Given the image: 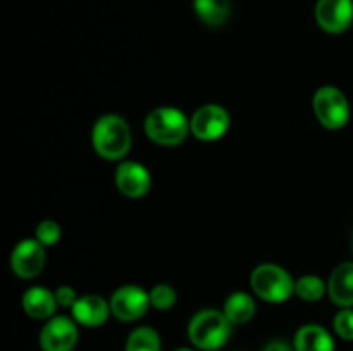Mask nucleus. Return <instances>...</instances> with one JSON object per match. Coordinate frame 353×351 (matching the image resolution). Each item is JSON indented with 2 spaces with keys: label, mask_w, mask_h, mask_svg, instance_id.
<instances>
[{
  "label": "nucleus",
  "mask_w": 353,
  "mask_h": 351,
  "mask_svg": "<svg viewBox=\"0 0 353 351\" xmlns=\"http://www.w3.org/2000/svg\"><path fill=\"white\" fill-rule=\"evenodd\" d=\"M262 351H295V346L283 339H272L265 344Z\"/></svg>",
  "instance_id": "nucleus-24"
},
{
  "label": "nucleus",
  "mask_w": 353,
  "mask_h": 351,
  "mask_svg": "<svg viewBox=\"0 0 353 351\" xmlns=\"http://www.w3.org/2000/svg\"><path fill=\"white\" fill-rule=\"evenodd\" d=\"M145 134L161 147H176L190 134V119L176 107H157L150 110L143 123Z\"/></svg>",
  "instance_id": "nucleus-3"
},
{
  "label": "nucleus",
  "mask_w": 353,
  "mask_h": 351,
  "mask_svg": "<svg viewBox=\"0 0 353 351\" xmlns=\"http://www.w3.org/2000/svg\"><path fill=\"white\" fill-rule=\"evenodd\" d=\"M352 251H353V233H352Z\"/></svg>",
  "instance_id": "nucleus-26"
},
{
  "label": "nucleus",
  "mask_w": 353,
  "mask_h": 351,
  "mask_svg": "<svg viewBox=\"0 0 353 351\" xmlns=\"http://www.w3.org/2000/svg\"><path fill=\"white\" fill-rule=\"evenodd\" d=\"M109 303L112 315L121 322H134L150 308L148 291L137 284H124L117 288L110 296Z\"/></svg>",
  "instance_id": "nucleus-8"
},
{
  "label": "nucleus",
  "mask_w": 353,
  "mask_h": 351,
  "mask_svg": "<svg viewBox=\"0 0 353 351\" xmlns=\"http://www.w3.org/2000/svg\"><path fill=\"white\" fill-rule=\"evenodd\" d=\"M193 9L203 24L219 28L230 19L231 0H193Z\"/></svg>",
  "instance_id": "nucleus-17"
},
{
  "label": "nucleus",
  "mask_w": 353,
  "mask_h": 351,
  "mask_svg": "<svg viewBox=\"0 0 353 351\" xmlns=\"http://www.w3.org/2000/svg\"><path fill=\"white\" fill-rule=\"evenodd\" d=\"M116 186L128 198H141L150 191L152 176L140 162L123 160L116 169Z\"/></svg>",
  "instance_id": "nucleus-11"
},
{
  "label": "nucleus",
  "mask_w": 353,
  "mask_h": 351,
  "mask_svg": "<svg viewBox=\"0 0 353 351\" xmlns=\"http://www.w3.org/2000/svg\"><path fill=\"white\" fill-rule=\"evenodd\" d=\"M21 303H23L24 312L31 319L37 320H48L55 317L59 306L57 299H55V292L43 288V286H33V288L26 289L23 292Z\"/></svg>",
  "instance_id": "nucleus-13"
},
{
  "label": "nucleus",
  "mask_w": 353,
  "mask_h": 351,
  "mask_svg": "<svg viewBox=\"0 0 353 351\" xmlns=\"http://www.w3.org/2000/svg\"><path fill=\"white\" fill-rule=\"evenodd\" d=\"M45 246L37 237L21 240L10 253V268L21 279H33L45 267Z\"/></svg>",
  "instance_id": "nucleus-9"
},
{
  "label": "nucleus",
  "mask_w": 353,
  "mask_h": 351,
  "mask_svg": "<svg viewBox=\"0 0 353 351\" xmlns=\"http://www.w3.org/2000/svg\"><path fill=\"white\" fill-rule=\"evenodd\" d=\"M131 141L130 124L117 114H105L93 124L92 147L103 160H123L130 151Z\"/></svg>",
  "instance_id": "nucleus-1"
},
{
  "label": "nucleus",
  "mask_w": 353,
  "mask_h": 351,
  "mask_svg": "<svg viewBox=\"0 0 353 351\" xmlns=\"http://www.w3.org/2000/svg\"><path fill=\"white\" fill-rule=\"evenodd\" d=\"M148 298H150V306L164 312V310L172 308L176 305L178 292H176V289L171 284H155L148 291Z\"/></svg>",
  "instance_id": "nucleus-20"
},
{
  "label": "nucleus",
  "mask_w": 353,
  "mask_h": 351,
  "mask_svg": "<svg viewBox=\"0 0 353 351\" xmlns=\"http://www.w3.org/2000/svg\"><path fill=\"white\" fill-rule=\"evenodd\" d=\"M72 319L83 327H100L107 322L110 312V303L99 295L79 296L71 308Z\"/></svg>",
  "instance_id": "nucleus-12"
},
{
  "label": "nucleus",
  "mask_w": 353,
  "mask_h": 351,
  "mask_svg": "<svg viewBox=\"0 0 353 351\" xmlns=\"http://www.w3.org/2000/svg\"><path fill=\"white\" fill-rule=\"evenodd\" d=\"M161 336L154 327L141 326L130 332L124 351H161Z\"/></svg>",
  "instance_id": "nucleus-18"
},
{
  "label": "nucleus",
  "mask_w": 353,
  "mask_h": 351,
  "mask_svg": "<svg viewBox=\"0 0 353 351\" xmlns=\"http://www.w3.org/2000/svg\"><path fill=\"white\" fill-rule=\"evenodd\" d=\"M79 332L76 320L65 315H55L41 327L38 343L41 351H72L78 344Z\"/></svg>",
  "instance_id": "nucleus-7"
},
{
  "label": "nucleus",
  "mask_w": 353,
  "mask_h": 351,
  "mask_svg": "<svg viewBox=\"0 0 353 351\" xmlns=\"http://www.w3.org/2000/svg\"><path fill=\"white\" fill-rule=\"evenodd\" d=\"M250 286L255 295L268 303H285L295 295V281L281 265L261 264L250 275Z\"/></svg>",
  "instance_id": "nucleus-4"
},
{
  "label": "nucleus",
  "mask_w": 353,
  "mask_h": 351,
  "mask_svg": "<svg viewBox=\"0 0 353 351\" xmlns=\"http://www.w3.org/2000/svg\"><path fill=\"white\" fill-rule=\"evenodd\" d=\"M223 312L230 319L233 326H243L254 319L255 312H257V305H255L254 298L245 291L231 292L226 298L223 306Z\"/></svg>",
  "instance_id": "nucleus-16"
},
{
  "label": "nucleus",
  "mask_w": 353,
  "mask_h": 351,
  "mask_svg": "<svg viewBox=\"0 0 353 351\" xmlns=\"http://www.w3.org/2000/svg\"><path fill=\"white\" fill-rule=\"evenodd\" d=\"M174 351H196V350H193V348H178V350Z\"/></svg>",
  "instance_id": "nucleus-25"
},
{
  "label": "nucleus",
  "mask_w": 353,
  "mask_h": 351,
  "mask_svg": "<svg viewBox=\"0 0 353 351\" xmlns=\"http://www.w3.org/2000/svg\"><path fill=\"white\" fill-rule=\"evenodd\" d=\"M186 334L195 350L217 351L230 341L233 334V323L223 310L205 308L196 312L190 319Z\"/></svg>",
  "instance_id": "nucleus-2"
},
{
  "label": "nucleus",
  "mask_w": 353,
  "mask_h": 351,
  "mask_svg": "<svg viewBox=\"0 0 353 351\" xmlns=\"http://www.w3.org/2000/svg\"><path fill=\"white\" fill-rule=\"evenodd\" d=\"M312 110L327 129H341L350 120V103L336 86H321L312 96Z\"/></svg>",
  "instance_id": "nucleus-5"
},
{
  "label": "nucleus",
  "mask_w": 353,
  "mask_h": 351,
  "mask_svg": "<svg viewBox=\"0 0 353 351\" xmlns=\"http://www.w3.org/2000/svg\"><path fill=\"white\" fill-rule=\"evenodd\" d=\"M327 296L331 301L341 308L353 306V262H343L338 265L327 281Z\"/></svg>",
  "instance_id": "nucleus-14"
},
{
  "label": "nucleus",
  "mask_w": 353,
  "mask_h": 351,
  "mask_svg": "<svg viewBox=\"0 0 353 351\" xmlns=\"http://www.w3.org/2000/svg\"><path fill=\"white\" fill-rule=\"evenodd\" d=\"M314 16L326 33H343L353 23V0H317Z\"/></svg>",
  "instance_id": "nucleus-10"
},
{
  "label": "nucleus",
  "mask_w": 353,
  "mask_h": 351,
  "mask_svg": "<svg viewBox=\"0 0 353 351\" xmlns=\"http://www.w3.org/2000/svg\"><path fill=\"white\" fill-rule=\"evenodd\" d=\"M230 112L219 103H205L190 117V133L200 141H217L228 133Z\"/></svg>",
  "instance_id": "nucleus-6"
},
{
  "label": "nucleus",
  "mask_w": 353,
  "mask_h": 351,
  "mask_svg": "<svg viewBox=\"0 0 353 351\" xmlns=\"http://www.w3.org/2000/svg\"><path fill=\"white\" fill-rule=\"evenodd\" d=\"M61 236H62L61 226H59L55 220H50V219L41 220V222L37 226V229H34V237H37L45 248L55 246V244L61 241Z\"/></svg>",
  "instance_id": "nucleus-21"
},
{
  "label": "nucleus",
  "mask_w": 353,
  "mask_h": 351,
  "mask_svg": "<svg viewBox=\"0 0 353 351\" xmlns=\"http://www.w3.org/2000/svg\"><path fill=\"white\" fill-rule=\"evenodd\" d=\"M295 351H334V339L326 327L319 323H305L293 337Z\"/></svg>",
  "instance_id": "nucleus-15"
},
{
  "label": "nucleus",
  "mask_w": 353,
  "mask_h": 351,
  "mask_svg": "<svg viewBox=\"0 0 353 351\" xmlns=\"http://www.w3.org/2000/svg\"><path fill=\"white\" fill-rule=\"evenodd\" d=\"M78 292L74 291V288L71 286H59L55 289V299H57L59 306H64V308H72L76 301H78Z\"/></svg>",
  "instance_id": "nucleus-23"
},
{
  "label": "nucleus",
  "mask_w": 353,
  "mask_h": 351,
  "mask_svg": "<svg viewBox=\"0 0 353 351\" xmlns=\"http://www.w3.org/2000/svg\"><path fill=\"white\" fill-rule=\"evenodd\" d=\"M333 329L341 339L353 341V310L341 308L333 319Z\"/></svg>",
  "instance_id": "nucleus-22"
},
{
  "label": "nucleus",
  "mask_w": 353,
  "mask_h": 351,
  "mask_svg": "<svg viewBox=\"0 0 353 351\" xmlns=\"http://www.w3.org/2000/svg\"><path fill=\"white\" fill-rule=\"evenodd\" d=\"M295 295L303 301H319L327 295V284L317 275H302L295 281Z\"/></svg>",
  "instance_id": "nucleus-19"
}]
</instances>
